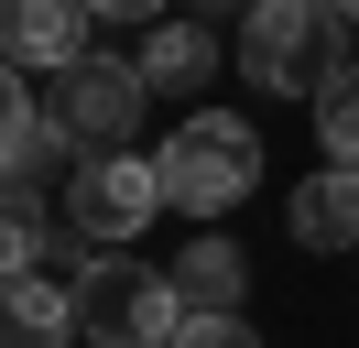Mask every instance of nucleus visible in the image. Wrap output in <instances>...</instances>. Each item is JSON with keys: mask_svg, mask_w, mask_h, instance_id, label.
<instances>
[{"mask_svg": "<svg viewBox=\"0 0 359 348\" xmlns=\"http://www.w3.org/2000/svg\"><path fill=\"white\" fill-rule=\"evenodd\" d=\"M240 76L272 98H327L348 76V22L327 0H250L240 11Z\"/></svg>", "mask_w": 359, "mask_h": 348, "instance_id": "f257e3e1", "label": "nucleus"}, {"mask_svg": "<svg viewBox=\"0 0 359 348\" xmlns=\"http://www.w3.org/2000/svg\"><path fill=\"white\" fill-rule=\"evenodd\" d=\"M153 174H163V207L175 218H229L262 185V130H250L240 109H185V120L163 130Z\"/></svg>", "mask_w": 359, "mask_h": 348, "instance_id": "f03ea898", "label": "nucleus"}, {"mask_svg": "<svg viewBox=\"0 0 359 348\" xmlns=\"http://www.w3.org/2000/svg\"><path fill=\"white\" fill-rule=\"evenodd\" d=\"M66 304H76V348H163L185 326L175 283L153 261H131V250H88L76 283H66Z\"/></svg>", "mask_w": 359, "mask_h": 348, "instance_id": "7ed1b4c3", "label": "nucleus"}, {"mask_svg": "<svg viewBox=\"0 0 359 348\" xmlns=\"http://www.w3.org/2000/svg\"><path fill=\"white\" fill-rule=\"evenodd\" d=\"M153 218H163L153 152H88V163L66 174V229H76V250H131Z\"/></svg>", "mask_w": 359, "mask_h": 348, "instance_id": "20e7f679", "label": "nucleus"}, {"mask_svg": "<svg viewBox=\"0 0 359 348\" xmlns=\"http://www.w3.org/2000/svg\"><path fill=\"white\" fill-rule=\"evenodd\" d=\"M142 109H153L142 65H131V55H98V44H88V55L55 76L44 120H66V142H76V152H131V142H142Z\"/></svg>", "mask_w": 359, "mask_h": 348, "instance_id": "39448f33", "label": "nucleus"}, {"mask_svg": "<svg viewBox=\"0 0 359 348\" xmlns=\"http://www.w3.org/2000/svg\"><path fill=\"white\" fill-rule=\"evenodd\" d=\"M88 55V0H0V65L11 76H66Z\"/></svg>", "mask_w": 359, "mask_h": 348, "instance_id": "423d86ee", "label": "nucleus"}, {"mask_svg": "<svg viewBox=\"0 0 359 348\" xmlns=\"http://www.w3.org/2000/svg\"><path fill=\"white\" fill-rule=\"evenodd\" d=\"M131 65H142V87H153V98H196V87L218 76V33H207L196 11H163L153 33H142Z\"/></svg>", "mask_w": 359, "mask_h": 348, "instance_id": "0eeeda50", "label": "nucleus"}, {"mask_svg": "<svg viewBox=\"0 0 359 348\" xmlns=\"http://www.w3.org/2000/svg\"><path fill=\"white\" fill-rule=\"evenodd\" d=\"M163 283H175L185 316H240V294H250V250L207 229V239H185V250H175V272H163Z\"/></svg>", "mask_w": 359, "mask_h": 348, "instance_id": "6e6552de", "label": "nucleus"}, {"mask_svg": "<svg viewBox=\"0 0 359 348\" xmlns=\"http://www.w3.org/2000/svg\"><path fill=\"white\" fill-rule=\"evenodd\" d=\"M283 229H294V250H359V174L348 163L305 174V185L283 196Z\"/></svg>", "mask_w": 359, "mask_h": 348, "instance_id": "1a4fd4ad", "label": "nucleus"}, {"mask_svg": "<svg viewBox=\"0 0 359 348\" xmlns=\"http://www.w3.org/2000/svg\"><path fill=\"white\" fill-rule=\"evenodd\" d=\"M0 348H76V304H66L55 272L0 283Z\"/></svg>", "mask_w": 359, "mask_h": 348, "instance_id": "9d476101", "label": "nucleus"}, {"mask_svg": "<svg viewBox=\"0 0 359 348\" xmlns=\"http://www.w3.org/2000/svg\"><path fill=\"white\" fill-rule=\"evenodd\" d=\"M55 261V229H44V185L0 174V283H33Z\"/></svg>", "mask_w": 359, "mask_h": 348, "instance_id": "9b49d317", "label": "nucleus"}, {"mask_svg": "<svg viewBox=\"0 0 359 348\" xmlns=\"http://www.w3.org/2000/svg\"><path fill=\"white\" fill-rule=\"evenodd\" d=\"M316 142H327V163L359 174V76H337L327 98H316Z\"/></svg>", "mask_w": 359, "mask_h": 348, "instance_id": "f8f14e48", "label": "nucleus"}, {"mask_svg": "<svg viewBox=\"0 0 359 348\" xmlns=\"http://www.w3.org/2000/svg\"><path fill=\"white\" fill-rule=\"evenodd\" d=\"M76 163H88V152L66 142V120H33V142H22V163H11V174H22V185H44V174H76Z\"/></svg>", "mask_w": 359, "mask_h": 348, "instance_id": "ddd939ff", "label": "nucleus"}, {"mask_svg": "<svg viewBox=\"0 0 359 348\" xmlns=\"http://www.w3.org/2000/svg\"><path fill=\"white\" fill-rule=\"evenodd\" d=\"M33 120H44V109H33V87L11 76V65H0V174L22 163V142H33Z\"/></svg>", "mask_w": 359, "mask_h": 348, "instance_id": "4468645a", "label": "nucleus"}, {"mask_svg": "<svg viewBox=\"0 0 359 348\" xmlns=\"http://www.w3.org/2000/svg\"><path fill=\"white\" fill-rule=\"evenodd\" d=\"M163 348H262V337H250V316H185Z\"/></svg>", "mask_w": 359, "mask_h": 348, "instance_id": "2eb2a0df", "label": "nucleus"}, {"mask_svg": "<svg viewBox=\"0 0 359 348\" xmlns=\"http://www.w3.org/2000/svg\"><path fill=\"white\" fill-rule=\"evenodd\" d=\"M88 22H163V0H88Z\"/></svg>", "mask_w": 359, "mask_h": 348, "instance_id": "dca6fc26", "label": "nucleus"}, {"mask_svg": "<svg viewBox=\"0 0 359 348\" xmlns=\"http://www.w3.org/2000/svg\"><path fill=\"white\" fill-rule=\"evenodd\" d=\"M327 11H337V22H359V0H327Z\"/></svg>", "mask_w": 359, "mask_h": 348, "instance_id": "f3484780", "label": "nucleus"}, {"mask_svg": "<svg viewBox=\"0 0 359 348\" xmlns=\"http://www.w3.org/2000/svg\"><path fill=\"white\" fill-rule=\"evenodd\" d=\"M348 76H359V22H348Z\"/></svg>", "mask_w": 359, "mask_h": 348, "instance_id": "a211bd4d", "label": "nucleus"}]
</instances>
